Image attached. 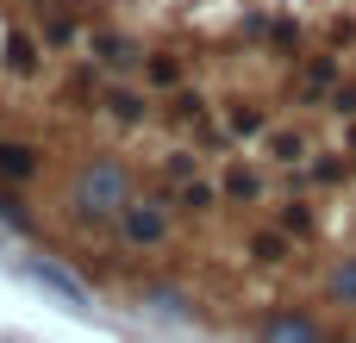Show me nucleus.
<instances>
[{"label":"nucleus","instance_id":"f257e3e1","mask_svg":"<svg viewBox=\"0 0 356 343\" xmlns=\"http://www.w3.org/2000/svg\"><path fill=\"white\" fill-rule=\"evenodd\" d=\"M75 206L81 212H119L125 206V169L119 162H88L75 175Z\"/></svg>","mask_w":356,"mask_h":343},{"label":"nucleus","instance_id":"f03ea898","mask_svg":"<svg viewBox=\"0 0 356 343\" xmlns=\"http://www.w3.org/2000/svg\"><path fill=\"white\" fill-rule=\"evenodd\" d=\"M25 275H31L38 287H50V294H63V306H75V312L88 306V294H81V287H75V281H69L63 269H50V262H25Z\"/></svg>","mask_w":356,"mask_h":343},{"label":"nucleus","instance_id":"7ed1b4c3","mask_svg":"<svg viewBox=\"0 0 356 343\" xmlns=\"http://www.w3.org/2000/svg\"><path fill=\"white\" fill-rule=\"evenodd\" d=\"M125 237L131 244H156L163 237V212L156 206H125Z\"/></svg>","mask_w":356,"mask_h":343},{"label":"nucleus","instance_id":"20e7f679","mask_svg":"<svg viewBox=\"0 0 356 343\" xmlns=\"http://www.w3.org/2000/svg\"><path fill=\"white\" fill-rule=\"evenodd\" d=\"M38 162H31V150L25 144H0V175H13V181H25Z\"/></svg>","mask_w":356,"mask_h":343},{"label":"nucleus","instance_id":"39448f33","mask_svg":"<svg viewBox=\"0 0 356 343\" xmlns=\"http://www.w3.org/2000/svg\"><path fill=\"white\" fill-rule=\"evenodd\" d=\"M332 300H344V306H356V256H344V262L332 269Z\"/></svg>","mask_w":356,"mask_h":343},{"label":"nucleus","instance_id":"423d86ee","mask_svg":"<svg viewBox=\"0 0 356 343\" xmlns=\"http://www.w3.org/2000/svg\"><path fill=\"white\" fill-rule=\"evenodd\" d=\"M269 337H275V343H313V325H300V319H282Z\"/></svg>","mask_w":356,"mask_h":343},{"label":"nucleus","instance_id":"0eeeda50","mask_svg":"<svg viewBox=\"0 0 356 343\" xmlns=\"http://www.w3.org/2000/svg\"><path fill=\"white\" fill-rule=\"evenodd\" d=\"M6 50H13V69H31V44H25V37H13Z\"/></svg>","mask_w":356,"mask_h":343}]
</instances>
